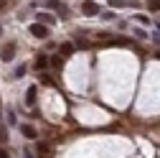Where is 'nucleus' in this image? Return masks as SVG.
Wrapping results in <instances>:
<instances>
[{"label":"nucleus","mask_w":160,"mask_h":158,"mask_svg":"<svg viewBox=\"0 0 160 158\" xmlns=\"http://www.w3.org/2000/svg\"><path fill=\"white\" fill-rule=\"evenodd\" d=\"M148 8L155 13V10H160V0H150V3H148Z\"/></svg>","instance_id":"nucleus-9"},{"label":"nucleus","mask_w":160,"mask_h":158,"mask_svg":"<svg viewBox=\"0 0 160 158\" xmlns=\"http://www.w3.org/2000/svg\"><path fill=\"white\" fill-rule=\"evenodd\" d=\"M109 5L112 8H122V5H127V0H109Z\"/></svg>","instance_id":"nucleus-10"},{"label":"nucleus","mask_w":160,"mask_h":158,"mask_svg":"<svg viewBox=\"0 0 160 158\" xmlns=\"http://www.w3.org/2000/svg\"><path fill=\"white\" fill-rule=\"evenodd\" d=\"M43 158H48V155H46V153H43Z\"/></svg>","instance_id":"nucleus-15"},{"label":"nucleus","mask_w":160,"mask_h":158,"mask_svg":"<svg viewBox=\"0 0 160 158\" xmlns=\"http://www.w3.org/2000/svg\"><path fill=\"white\" fill-rule=\"evenodd\" d=\"M0 158H8V150H3V148H0Z\"/></svg>","instance_id":"nucleus-13"},{"label":"nucleus","mask_w":160,"mask_h":158,"mask_svg":"<svg viewBox=\"0 0 160 158\" xmlns=\"http://www.w3.org/2000/svg\"><path fill=\"white\" fill-rule=\"evenodd\" d=\"M23 74H26V64H18L15 66V79H21Z\"/></svg>","instance_id":"nucleus-7"},{"label":"nucleus","mask_w":160,"mask_h":158,"mask_svg":"<svg viewBox=\"0 0 160 158\" xmlns=\"http://www.w3.org/2000/svg\"><path fill=\"white\" fill-rule=\"evenodd\" d=\"M13 54H15V46L13 44H5L3 46V61H13Z\"/></svg>","instance_id":"nucleus-3"},{"label":"nucleus","mask_w":160,"mask_h":158,"mask_svg":"<svg viewBox=\"0 0 160 158\" xmlns=\"http://www.w3.org/2000/svg\"><path fill=\"white\" fill-rule=\"evenodd\" d=\"M46 64H48V59H46V56H41V59H38V61H36V66H38V69H43Z\"/></svg>","instance_id":"nucleus-11"},{"label":"nucleus","mask_w":160,"mask_h":158,"mask_svg":"<svg viewBox=\"0 0 160 158\" xmlns=\"http://www.w3.org/2000/svg\"><path fill=\"white\" fill-rule=\"evenodd\" d=\"M53 21V15L51 13H38V23H43V26H48Z\"/></svg>","instance_id":"nucleus-5"},{"label":"nucleus","mask_w":160,"mask_h":158,"mask_svg":"<svg viewBox=\"0 0 160 158\" xmlns=\"http://www.w3.org/2000/svg\"><path fill=\"white\" fill-rule=\"evenodd\" d=\"M76 46H79V49H87V46H89V41H87V38H79Z\"/></svg>","instance_id":"nucleus-12"},{"label":"nucleus","mask_w":160,"mask_h":158,"mask_svg":"<svg viewBox=\"0 0 160 158\" xmlns=\"http://www.w3.org/2000/svg\"><path fill=\"white\" fill-rule=\"evenodd\" d=\"M21 133H23L26 138H31V140H33V138H36V130H33L31 125H23V128H21Z\"/></svg>","instance_id":"nucleus-6"},{"label":"nucleus","mask_w":160,"mask_h":158,"mask_svg":"<svg viewBox=\"0 0 160 158\" xmlns=\"http://www.w3.org/2000/svg\"><path fill=\"white\" fill-rule=\"evenodd\" d=\"M3 3H5V0H0V5H3Z\"/></svg>","instance_id":"nucleus-14"},{"label":"nucleus","mask_w":160,"mask_h":158,"mask_svg":"<svg viewBox=\"0 0 160 158\" xmlns=\"http://www.w3.org/2000/svg\"><path fill=\"white\" fill-rule=\"evenodd\" d=\"M74 51V44H61V54L66 56V54H71Z\"/></svg>","instance_id":"nucleus-8"},{"label":"nucleus","mask_w":160,"mask_h":158,"mask_svg":"<svg viewBox=\"0 0 160 158\" xmlns=\"http://www.w3.org/2000/svg\"><path fill=\"white\" fill-rule=\"evenodd\" d=\"M31 36H36V38H46V36H48V28H46L43 23H33V26H31Z\"/></svg>","instance_id":"nucleus-2"},{"label":"nucleus","mask_w":160,"mask_h":158,"mask_svg":"<svg viewBox=\"0 0 160 158\" xmlns=\"http://www.w3.org/2000/svg\"><path fill=\"white\" fill-rule=\"evenodd\" d=\"M36 94H38V92H36V87H28V92H26V105H28V107H33V105H36Z\"/></svg>","instance_id":"nucleus-4"},{"label":"nucleus","mask_w":160,"mask_h":158,"mask_svg":"<svg viewBox=\"0 0 160 158\" xmlns=\"http://www.w3.org/2000/svg\"><path fill=\"white\" fill-rule=\"evenodd\" d=\"M82 13H84V15H99V5L94 3V0H84Z\"/></svg>","instance_id":"nucleus-1"}]
</instances>
